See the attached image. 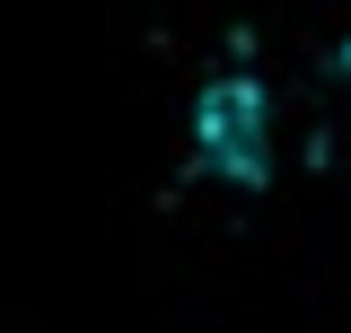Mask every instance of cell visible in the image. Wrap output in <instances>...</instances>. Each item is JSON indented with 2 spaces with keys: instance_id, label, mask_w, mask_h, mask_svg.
<instances>
[{
  "instance_id": "cell-1",
  "label": "cell",
  "mask_w": 351,
  "mask_h": 333,
  "mask_svg": "<svg viewBox=\"0 0 351 333\" xmlns=\"http://www.w3.org/2000/svg\"><path fill=\"white\" fill-rule=\"evenodd\" d=\"M193 140H202V166L255 184L272 166V88L263 79H211L202 106H193Z\"/></svg>"
}]
</instances>
